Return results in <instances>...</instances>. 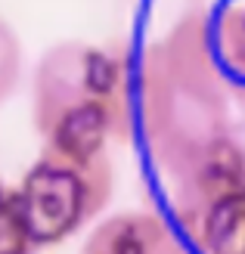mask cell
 I'll return each instance as SVG.
<instances>
[{
    "instance_id": "277c9868",
    "label": "cell",
    "mask_w": 245,
    "mask_h": 254,
    "mask_svg": "<svg viewBox=\"0 0 245 254\" xmlns=\"http://www.w3.org/2000/svg\"><path fill=\"white\" fill-rule=\"evenodd\" d=\"M81 254H196L152 211H121L87 233Z\"/></svg>"
},
{
    "instance_id": "52a82bcc",
    "label": "cell",
    "mask_w": 245,
    "mask_h": 254,
    "mask_svg": "<svg viewBox=\"0 0 245 254\" xmlns=\"http://www.w3.org/2000/svg\"><path fill=\"white\" fill-rule=\"evenodd\" d=\"M37 245L31 242L28 226L22 220L16 189L3 183L0 177V254H34Z\"/></svg>"
},
{
    "instance_id": "7a4b0ae2",
    "label": "cell",
    "mask_w": 245,
    "mask_h": 254,
    "mask_svg": "<svg viewBox=\"0 0 245 254\" xmlns=\"http://www.w3.org/2000/svg\"><path fill=\"white\" fill-rule=\"evenodd\" d=\"M31 124L44 149L99 155L134 124V78L121 47L59 41L44 50L31 78Z\"/></svg>"
},
{
    "instance_id": "8992f818",
    "label": "cell",
    "mask_w": 245,
    "mask_h": 254,
    "mask_svg": "<svg viewBox=\"0 0 245 254\" xmlns=\"http://www.w3.org/2000/svg\"><path fill=\"white\" fill-rule=\"evenodd\" d=\"M208 37L227 84L245 90V0H221L208 16Z\"/></svg>"
},
{
    "instance_id": "ba28073f",
    "label": "cell",
    "mask_w": 245,
    "mask_h": 254,
    "mask_svg": "<svg viewBox=\"0 0 245 254\" xmlns=\"http://www.w3.org/2000/svg\"><path fill=\"white\" fill-rule=\"evenodd\" d=\"M22 84V41L16 28L0 19V106L19 90Z\"/></svg>"
},
{
    "instance_id": "5b68a950",
    "label": "cell",
    "mask_w": 245,
    "mask_h": 254,
    "mask_svg": "<svg viewBox=\"0 0 245 254\" xmlns=\"http://www.w3.org/2000/svg\"><path fill=\"white\" fill-rule=\"evenodd\" d=\"M186 236L196 254H245V189L208 205Z\"/></svg>"
},
{
    "instance_id": "3957f363",
    "label": "cell",
    "mask_w": 245,
    "mask_h": 254,
    "mask_svg": "<svg viewBox=\"0 0 245 254\" xmlns=\"http://www.w3.org/2000/svg\"><path fill=\"white\" fill-rule=\"evenodd\" d=\"M22 220L37 248L59 245L109 208L115 192V168L109 152L66 155L41 149L22 180L12 186Z\"/></svg>"
},
{
    "instance_id": "6da1fadb",
    "label": "cell",
    "mask_w": 245,
    "mask_h": 254,
    "mask_svg": "<svg viewBox=\"0 0 245 254\" xmlns=\"http://www.w3.org/2000/svg\"><path fill=\"white\" fill-rule=\"evenodd\" d=\"M134 121L167 183L186 177L230 136V84L214 59L202 6H189L143 50L134 78Z\"/></svg>"
},
{
    "instance_id": "9c48e42d",
    "label": "cell",
    "mask_w": 245,
    "mask_h": 254,
    "mask_svg": "<svg viewBox=\"0 0 245 254\" xmlns=\"http://www.w3.org/2000/svg\"><path fill=\"white\" fill-rule=\"evenodd\" d=\"M242 103H245V90H242Z\"/></svg>"
}]
</instances>
